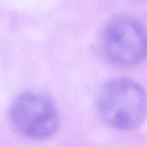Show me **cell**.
Instances as JSON below:
<instances>
[{
	"label": "cell",
	"mask_w": 147,
	"mask_h": 147,
	"mask_svg": "<svg viewBox=\"0 0 147 147\" xmlns=\"http://www.w3.org/2000/svg\"><path fill=\"white\" fill-rule=\"evenodd\" d=\"M97 109L109 126L119 130H131L139 127L146 117V95L137 83L130 79H114L102 88Z\"/></svg>",
	"instance_id": "obj_1"
},
{
	"label": "cell",
	"mask_w": 147,
	"mask_h": 147,
	"mask_svg": "<svg viewBox=\"0 0 147 147\" xmlns=\"http://www.w3.org/2000/svg\"><path fill=\"white\" fill-rule=\"evenodd\" d=\"M100 48L104 57L115 65H137L147 57V30L135 19L115 18L102 31Z\"/></svg>",
	"instance_id": "obj_2"
},
{
	"label": "cell",
	"mask_w": 147,
	"mask_h": 147,
	"mask_svg": "<svg viewBox=\"0 0 147 147\" xmlns=\"http://www.w3.org/2000/svg\"><path fill=\"white\" fill-rule=\"evenodd\" d=\"M9 120L19 134L33 140L50 139L59 124L53 102L43 94L30 91L14 99L9 109Z\"/></svg>",
	"instance_id": "obj_3"
}]
</instances>
